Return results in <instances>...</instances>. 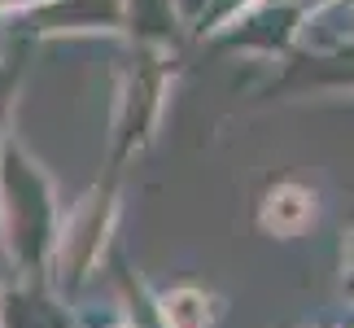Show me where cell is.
Wrapping results in <instances>:
<instances>
[{
	"mask_svg": "<svg viewBox=\"0 0 354 328\" xmlns=\"http://www.w3.org/2000/svg\"><path fill=\"white\" fill-rule=\"evenodd\" d=\"M306 215H310V197L297 193V188H280V193L271 197V206H267V224L280 228V232H293Z\"/></svg>",
	"mask_w": 354,
	"mask_h": 328,
	"instance_id": "6da1fadb",
	"label": "cell"
}]
</instances>
